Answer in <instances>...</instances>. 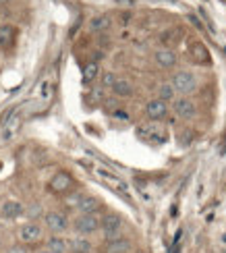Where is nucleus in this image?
Here are the masks:
<instances>
[{
	"label": "nucleus",
	"mask_w": 226,
	"mask_h": 253,
	"mask_svg": "<svg viewBox=\"0 0 226 253\" xmlns=\"http://www.w3.org/2000/svg\"><path fill=\"white\" fill-rule=\"evenodd\" d=\"M71 226L77 235L83 237H90L100 233V226H102V216L100 214H77L71 220Z\"/></svg>",
	"instance_id": "1"
},
{
	"label": "nucleus",
	"mask_w": 226,
	"mask_h": 253,
	"mask_svg": "<svg viewBox=\"0 0 226 253\" xmlns=\"http://www.w3.org/2000/svg\"><path fill=\"white\" fill-rule=\"evenodd\" d=\"M44 226L40 222H25L21 224L17 230V241L25 247H36L40 243H44Z\"/></svg>",
	"instance_id": "2"
},
{
	"label": "nucleus",
	"mask_w": 226,
	"mask_h": 253,
	"mask_svg": "<svg viewBox=\"0 0 226 253\" xmlns=\"http://www.w3.org/2000/svg\"><path fill=\"white\" fill-rule=\"evenodd\" d=\"M42 220H44V228L50 235H62V233H67L69 226H71L69 216L64 212H60V210H48Z\"/></svg>",
	"instance_id": "3"
},
{
	"label": "nucleus",
	"mask_w": 226,
	"mask_h": 253,
	"mask_svg": "<svg viewBox=\"0 0 226 253\" xmlns=\"http://www.w3.org/2000/svg\"><path fill=\"white\" fill-rule=\"evenodd\" d=\"M123 226H125L123 216H118V214H114V212L102 216V226H100L102 239H104V241H112V239L123 237Z\"/></svg>",
	"instance_id": "4"
},
{
	"label": "nucleus",
	"mask_w": 226,
	"mask_h": 253,
	"mask_svg": "<svg viewBox=\"0 0 226 253\" xmlns=\"http://www.w3.org/2000/svg\"><path fill=\"white\" fill-rule=\"evenodd\" d=\"M172 85H175L179 96H191V93L197 89L199 83L191 71H177L175 75H172Z\"/></svg>",
	"instance_id": "5"
},
{
	"label": "nucleus",
	"mask_w": 226,
	"mask_h": 253,
	"mask_svg": "<svg viewBox=\"0 0 226 253\" xmlns=\"http://www.w3.org/2000/svg\"><path fill=\"white\" fill-rule=\"evenodd\" d=\"M73 187H75V181L67 170H56L48 181V191L54 195H67L73 191Z\"/></svg>",
	"instance_id": "6"
},
{
	"label": "nucleus",
	"mask_w": 226,
	"mask_h": 253,
	"mask_svg": "<svg viewBox=\"0 0 226 253\" xmlns=\"http://www.w3.org/2000/svg\"><path fill=\"white\" fill-rule=\"evenodd\" d=\"M172 110H175V114L182 121H191L197 114L195 102H193L189 96H177V100L172 102Z\"/></svg>",
	"instance_id": "7"
},
{
	"label": "nucleus",
	"mask_w": 226,
	"mask_h": 253,
	"mask_svg": "<svg viewBox=\"0 0 226 253\" xmlns=\"http://www.w3.org/2000/svg\"><path fill=\"white\" fill-rule=\"evenodd\" d=\"M145 117L152 121V123H158L168 117V102L160 100V98H154L145 104Z\"/></svg>",
	"instance_id": "8"
},
{
	"label": "nucleus",
	"mask_w": 226,
	"mask_h": 253,
	"mask_svg": "<svg viewBox=\"0 0 226 253\" xmlns=\"http://www.w3.org/2000/svg\"><path fill=\"white\" fill-rule=\"evenodd\" d=\"M154 60H156V65L160 69H175L177 67V62H179V56H177V52L164 46V48H158L154 52Z\"/></svg>",
	"instance_id": "9"
},
{
	"label": "nucleus",
	"mask_w": 226,
	"mask_h": 253,
	"mask_svg": "<svg viewBox=\"0 0 226 253\" xmlns=\"http://www.w3.org/2000/svg\"><path fill=\"white\" fill-rule=\"evenodd\" d=\"M131 251H133V241L129 237L104 241V247H102V253H131Z\"/></svg>",
	"instance_id": "10"
},
{
	"label": "nucleus",
	"mask_w": 226,
	"mask_h": 253,
	"mask_svg": "<svg viewBox=\"0 0 226 253\" xmlns=\"http://www.w3.org/2000/svg\"><path fill=\"white\" fill-rule=\"evenodd\" d=\"M0 216L4 220L21 218V216H25V206L21 202H17V199H10V202H4L2 208H0Z\"/></svg>",
	"instance_id": "11"
},
{
	"label": "nucleus",
	"mask_w": 226,
	"mask_h": 253,
	"mask_svg": "<svg viewBox=\"0 0 226 253\" xmlns=\"http://www.w3.org/2000/svg\"><path fill=\"white\" fill-rule=\"evenodd\" d=\"M42 245L52 253H69V239H64L62 235H48Z\"/></svg>",
	"instance_id": "12"
},
{
	"label": "nucleus",
	"mask_w": 226,
	"mask_h": 253,
	"mask_svg": "<svg viewBox=\"0 0 226 253\" xmlns=\"http://www.w3.org/2000/svg\"><path fill=\"white\" fill-rule=\"evenodd\" d=\"M189 54L195 65H208L210 62V50L206 44H201V42H193L189 46Z\"/></svg>",
	"instance_id": "13"
},
{
	"label": "nucleus",
	"mask_w": 226,
	"mask_h": 253,
	"mask_svg": "<svg viewBox=\"0 0 226 253\" xmlns=\"http://www.w3.org/2000/svg\"><path fill=\"white\" fill-rule=\"evenodd\" d=\"M93 251V243L90 241V237L77 235L69 239V253H91Z\"/></svg>",
	"instance_id": "14"
},
{
	"label": "nucleus",
	"mask_w": 226,
	"mask_h": 253,
	"mask_svg": "<svg viewBox=\"0 0 226 253\" xmlns=\"http://www.w3.org/2000/svg\"><path fill=\"white\" fill-rule=\"evenodd\" d=\"M100 208H102V204H100V199H98V197L85 195V197L81 199V204H79V208H77V212H79V214H100Z\"/></svg>",
	"instance_id": "15"
},
{
	"label": "nucleus",
	"mask_w": 226,
	"mask_h": 253,
	"mask_svg": "<svg viewBox=\"0 0 226 253\" xmlns=\"http://www.w3.org/2000/svg\"><path fill=\"white\" fill-rule=\"evenodd\" d=\"M15 40H17V27L4 23L0 27V48H10L15 44Z\"/></svg>",
	"instance_id": "16"
},
{
	"label": "nucleus",
	"mask_w": 226,
	"mask_h": 253,
	"mask_svg": "<svg viewBox=\"0 0 226 253\" xmlns=\"http://www.w3.org/2000/svg\"><path fill=\"white\" fill-rule=\"evenodd\" d=\"M116 98H131L133 96V91H135V87H133V83L129 81V79H121L118 77L116 79V83H114V87L110 89Z\"/></svg>",
	"instance_id": "17"
},
{
	"label": "nucleus",
	"mask_w": 226,
	"mask_h": 253,
	"mask_svg": "<svg viewBox=\"0 0 226 253\" xmlns=\"http://www.w3.org/2000/svg\"><path fill=\"white\" fill-rule=\"evenodd\" d=\"M177 96H179V93H177L175 85H172V81L160 83V87H158V98H160V100H164V102H175Z\"/></svg>",
	"instance_id": "18"
},
{
	"label": "nucleus",
	"mask_w": 226,
	"mask_h": 253,
	"mask_svg": "<svg viewBox=\"0 0 226 253\" xmlns=\"http://www.w3.org/2000/svg\"><path fill=\"white\" fill-rule=\"evenodd\" d=\"M110 23H112V21H110L108 15H95V17L90 21V29H91V31H106V29L110 27Z\"/></svg>",
	"instance_id": "19"
},
{
	"label": "nucleus",
	"mask_w": 226,
	"mask_h": 253,
	"mask_svg": "<svg viewBox=\"0 0 226 253\" xmlns=\"http://www.w3.org/2000/svg\"><path fill=\"white\" fill-rule=\"evenodd\" d=\"M44 210H42L40 204H31L29 208H25V218L29 220V222H38V220L44 218Z\"/></svg>",
	"instance_id": "20"
},
{
	"label": "nucleus",
	"mask_w": 226,
	"mask_h": 253,
	"mask_svg": "<svg viewBox=\"0 0 226 253\" xmlns=\"http://www.w3.org/2000/svg\"><path fill=\"white\" fill-rule=\"evenodd\" d=\"M98 73H100V65L95 60H91L90 65L83 69V83H91L95 77H98Z\"/></svg>",
	"instance_id": "21"
},
{
	"label": "nucleus",
	"mask_w": 226,
	"mask_h": 253,
	"mask_svg": "<svg viewBox=\"0 0 226 253\" xmlns=\"http://www.w3.org/2000/svg\"><path fill=\"white\" fill-rule=\"evenodd\" d=\"M13 135H15V114H10L2 125V139L8 141V139H13Z\"/></svg>",
	"instance_id": "22"
},
{
	"label": "nucleus",
	"mask_w": 226,
	"mask_h": 253,
	"mask_svg": "<svg viewBox=\"0 0 226 253\" xmlns=\"http://www.w3.org/2000/svg\"><path fill=\"white\" fill-rule=\"evenodd\" d=\"M116 75L112 71H106L104 75H102V89H112L114 87V83H116Z\"/></svg>",
	"instance_id": "23"
},
{
	"label": "nucleus",
	"mask_w": 226,
	"mask_h": 253,
	"mask_svg": "<svg viewBox=\"0 0 226 253\" xmlns=\"http://www.w3.org/2000/svg\"><path fill=\"white\" fill-rule=\"evenodd\" d=\"M85 195L81 193V191H75V193H69V197H67V206H71V208H79V204H81V199H83Z\"/></svg>",
	"instance_id": "24"
},
{
	"label": "nucleus",
	"mask_w": 226,
	"mask_h": 253,
	"mask_svg": "<svg viewBox=\"0 0 226 253\" xmlns=\"http://www.w3.org/2000/svg\"><path fill=\"white\" fill-rule=\"evenodd\" d=\"M121 98H108V100H104V104H106V110H110V112H116V108L121 110V102H118Z\"/></svg>",
	"instance_id": "25"
},
{
	"label": "nucleus",
	"mask_w": 226,
	"mask_h": 253,
	"mask_svg": "<svg viewBox=\"0 0 226 253\" xmlns=\"http://www.w3.org/2000/svg\"><path fill=\"white\" fill-rule=\"evenodd\" d=\"M8 253H27L25 251V245H13V247H8Z\"/></svg>",
	"instance_id": "26"
},
{
	"label": "nucleus",
	"mask_w": 226,
	"mask_h": 253,
	"mask_svg": "<svg viewBox=\"0 0 226 253\" xmlns=\"http://www.w3.org/2000/svg\"><path fill=\"white\" fill-rule=\"evenodd\" d=\"M118 4H123V6H133L135 4V0H116Z\"/></svg>",
	"instance_id": "27"
},
{
	"label": "nucleus",
	"mask_w": 226,
	"mask_h": 253,
	"mask_svg": "<svg viewBox=\"0 0 226 253\" xmlns=\"http://www.w3.org/2000/svg\"><path fill=\"white\" fill-rule=\"evenodd\" d=\"M34 253H52V251H50V249H46L44 245H42V247H38V249H36Z\"/></svg>",
	"instance_id": "28"
},
{
	"label": "nucleus",
	"mask_w": 226,
	"mask_h": 253,
	"mask_svg": "<svg viewBox=\"0 0 226 253\" xmlns=\"http://www.w3.org/2000/svg\"><path fill=\"white\" fill-rule=\"evenodd\" d=\"M6 2H10V0H0V4H6Z\"/></svg>",
	"instance_id": "29"
},
{
	"label": "nucleus",
	"mask_w": 226,
	"mask_h": 253,
	"mask_svg": "<svg viewBox=\"0 0 226 253\" xmlns=\"http://www.w3.org/2000/svg\"><path fill=\"white\" fill-rule=\"evenodd\" d=\"M2 25H4V23H2V17H0V27H2Z\"/></svg>",
	"instance_id": "30"
}]
</instances>
